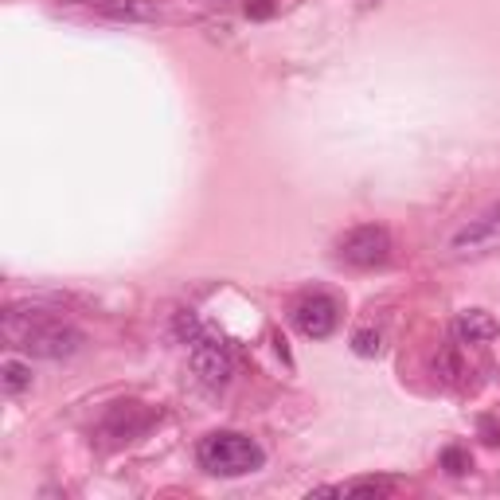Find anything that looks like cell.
I'll return each mask as SVG.
<instances>
[{"mask_svg":"<svg viewBox=\"0 0 500 500\" xmlns=\"http://www.w3.org/2000/svg\"><path fill=\"white\" fill-rule=\"evenodd\" d=\"M481 430H485V434H488V438H485V442H493V445H496V442H500V430H496V427H493V422H488V419H485V422H481Z\"/></svg>","mask_w":500,"mask_h":500,"instance_id":"obj_15","label":"cell"},{"mask_svg":"<svg viewBox=\"0 0 500 500\" xmlns=\"http://www.w3.org/2000/svg\"><path fill=\"white\" fill-rule=\"evenodd\" d=\"M188 368H191V376H196L199 387L211 391V395H219V391L231 383V376H235V356H231V348L223 344V340L199 333L196 340H191Z\"/></svg>","mask_w":500,"mask_h":500,"instance_id":"obj_4","label":"cell"},{"mask_svg":"<svg viewBox=\"0 0 500 500\" xmlns=\"http://www.w3.org/2000/svg\"><path fill=\"white\" fill-rule=\"evenodd\" d=\"M379 348H383V336L376 333V328H360V333L352 336V352L364 356V360H376Z\"/></svg>","mask_w":500,"mask_h":500,"instance_id":"obj_13","label":"cell"},{"mask_svg":"<svg viewBox=\"0 0 500 500\" xmlns=\"http://www.w3.org/2000/svg\"><path fill=\"white\" fill-rule=\"evenodd\" d=\"M67 4H94L98 8V4H106V0H67Z\"/></svg>","mask_w":500,"mask_h":500,"instance_id":"obj_16","label":"cell"},{"mask_svg":"<svg viewBox=\"0 0 500 500\" xmlns=\"http://www.w3.org/2000/svg\"><path fill=\"white\" fill-rule=\"evenodd\" d=\"M450 258H485V254L500 250V204H488L465 223H457L445 239Z\"/></svg>","mask_w":500,"mask_h":500,"instance_id":"obj_3","label":"cell"},{"mask_svg":"<svg viewBox=\"0 0 500 500\" xmlns=\"http://www.w3.org/2000/svg\"><path fill=\"white\" fill-rule=\"evenodd\" d=\"M98 13L110 20H125V24H148L161 16V8H157V0H106L98 4Z\"/></svg>","mask_w":500,"mask_h":500,"instance_id":"obj_9","label":"cell"},{"mask_svg":"<svg viewBox=\"0 0 500 500\" xmlns=\"http://www.w3.org/2000/svg\"><path fill=\"white\" fill-rule=\"evenodd\" d=\"M336 321H340V305H336V297H328V293H305L301 301L293 305V325H297V333L309 336V340L333 336Z\"/></svg>","mask_w":500,"mask_h":500,"instance_id":"obj_6","label":"cell"},{"mask_svg":"<svg viewBox=\"0 0 500 500\" xmlns=\"http://www.w3.org/2000/svg\"><path fill=\"white\" fill-rule=\"evenodd\" d=\"M438 465H442L445 473L462 477V473L473 470V457H470V450H462V445H445V450L438 453Z\"/></svg>","mask_w":500,"mask_h":500,"instance_id":"obj_11","label":"cell"},{"mask_svg":"<svg viewBox=\"0 0 500 500\" xmlns=\"http://www.w3.org/2000/svg\"><path fill=\"white\" fill-rule=\"evenodd\" d=\"M4 336L36 360H67L82 348V333L39 305H16L4 313Z\"/></svg>","mask_w":500,"mask_h":500,"instance_id":"obj_1","label":"cell"},{"mask_svg":"<svg viewBox=\"0 0 500 500\" xmlns=\"http://www.w3.org/2000/svg\"><path fill=\"white\" fill-rule=\"evenodd\" d=\"M196 462H199V470L211 473V477H247L254 470H262L266 453H262L258 442L247 438V434L216 430L196 445Z\"/></svg>","mask_w":500,"mask_h":500,"instance_id":"obj_2","label":"cell"},{"mask_svg":"<svg viewBox=\"0 0 500 500\" xmlns=\"http://www.w3.org/2000/svg\"><path fill=\"white\" fill-rule=\"evenodd\" d=\"M242 8H247L250 20H270L274 16V0H247Z\"/></svg>","mask_w":500,"mask_h":500,"instance_id":"obj_14","label":"cell"},{"mask_svg":"<svg viewBox=\"0 0 500 500\" xmlns=\"http://www.w3.org/2000/svg\"><path fill=\"white\" fill-rule=\"evenodd\" d=\"M219 4H223V0H219Z\"/></svg>","mask_w":500,"mask_h":500,"instance_id":"obj_17","label":"cell"},{"mask_svg":"<svg viewBox=\"0 0 500 500\" xmlns=\"http://www.w3.org/2000/svg\"><path fill=\"white\" fill-rule=\"evenodd\" d=\"M387 493H391V481H376V477H364V481L336 488V496H387Z\"/></svg>","mask_w":500,"mask_h":500,"instance_id":"obj_12","label":"cell"},{"mask_svg":"<svg viewBox=\"0 0 500 500\" xmlns=\"http://www.w3.org/2000/svg\"><path fill=\"white\" fill-rule=\"evenodd\" d=\"M453 333L462 344H488V340L500 336V325L485 309H465V313H457Z\"/></svg>","mask_w":500,"mask_h":500,"instance_id":"obj_8","label":"cell"},{"mask_svg":"<svg viewBox=\"0 0 500 500\" xmlns=\"http://www.w3.org/2000/svg\"><path fill=\"white\" fill-rule=\"evenodd\" d=\"M336 254H340V262L356 266V270H376V266L391 258V235H387V227L364 223V227H352L336 242Z\"/></svg>","mask_w":500,"mask_h":500,"instance_id":"obj_5","label":"cell"},{"mask_svg":"<svg viewBox=\"0 0 500 500\" xmlns=\"http://www.w3.org/2000/svg\"><path fill=\"white\" fill-rule=\"evenodd\" d=\"M157 414L145 411L141 403H114L110 414H106V434H114V438H137V434H145L153 427Z\"/></svg>","mask_w":500,"mask_h":500,"instance_id":"obj_7","label":"cell"},{"mask_svg":"<svg viewBox=\"0 0 500 500\" xmlns=\"http://www.w3.org/2000/svg\"><path fill=\"white\" fill-rule=\"evenodd\" d=\"M0 376H4V391H8V395H20V391L31 387V368L20 364V360H4Z\"/></svg>","mask_w":500,"mask_h":500,"instance_id":"obj_10","label":"cell"}]
</instances>
